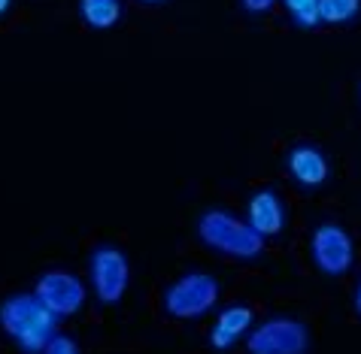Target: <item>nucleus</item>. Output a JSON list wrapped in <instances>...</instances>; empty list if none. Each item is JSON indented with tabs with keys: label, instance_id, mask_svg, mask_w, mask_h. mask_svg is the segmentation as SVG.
I'll use <instances>...</instances> for the list:
<instances>
[{
	"label": "nucleus",
	"instance_id": "f3484780",
	"mask_svg": "<svg viewBox=\"0 0 361 354\" xmlns=\"http://www.w3.org/2000/svg\"><path fill=\"white\" fill-rule=\"evenodd\" d=\"M6 9H9V0H0V15H4Z\"/></svg>",
	"mask_w": 361,
	"mask_h": 354
},
{
	"label": "nucleus",
	"instance_id": "ddd939ff",
	"mask_svg": "<svg viewBox=\"0 0 361 354\" xmlns=\"http://www.w3.org/2000/svg\"><path fill=\"white\" fill-rule=\"evenodd\" d=\"M286 13L292 15V22L300 27H316L322 18H319V0H283Z\"/></svg>",
	"mask_w": 361,
	"mask_h": 354
},
{
	"label": "nucleus",
	"instance_id": "dca6fc26",
	"mask_svg": "<svg viewBox=\"0 0 361 354\" xmlns=\"http://www.w3.org/2000/svg\"><path fill=\"white\" fill-rule=\"evenodd\" d=\"M355 312L361 315V282H358V288H355Z\"/></svg>",
	"mask_w": 361,
	"mask_h": 354
},
{
	"label": "nucleus",
	"instance_id": "2eb2a0df",
	"mask_svg": "<svg viewBox=\"0 0 361 354\" xmlns=\"http://www.w3.org/2000/svg\"><path fill=\"white\" fill-rule=\"evenodd\" d=\"M274 4L276 0H243V9L246 13H252V15H258V13H267Z\"/></svg>",
	"mask_w": 361,
	"mask_h": 354
},
{
	"label": "nucleus",
	"instance_id": "9d476101",
	"mask_svg": "<svg viewBox=\"0 0 361 354\" xmlns=\"http://www.w3.org/2000/svg\"><path fill=\"white\" fill-rule=\"evenodd\" d=\"M249 327H252V309L249 306H228L222 315H219L213 333H209V346L216 351H228Z\"/></svg>",
	"mask_w": 361,
	"mask_h": 354
},
{
	"label": "nucleus",
	"instance_id": "a211bd4d",
	"mask_svg": "<svg viewBox=\"0 0 361 354\" xmlns=\"http://www.w3.org/2000/svg\"><path fill=\"white\" fill-rule=\"evenodd\" d=\"M143 4H158V0H143Z\"/></svg>",
	"mask_w": 361,
	"mask_h": 354
},
{
	"label": "nucleus",
	"instance_id": "39448f33",
	"mask_svg": "<svg viewBox=\"0 0 361 354\" xmlns=\"http://www.w3.org/2000/svg\"><path fill=\"white\" fill-rule=\"evenodd\" d=\"M249 354H307L310 333L298 318H270L246 339Z\"/></svg>",
	"mask_w": 361,
	"mask_h": 354
},
{
	"label": "nucleus",
	"instance_id": "f257e3e1",
	"mask_svg": "<svg viewBox=\"0 0 361 354\" xmlns=\"http://www.w3.org/2000/svg\"><path fill=\"white\" fill-rule=\"evenodd\" d=\"M0 327L25 354H43L58 336V315L37 294H13L0 303Z\"/></svg>",
	"mask_w": 361,
	"mask_h": 354
},
{
	"label": "nucleus",
	"instance_id": "f8f14e48",
	"mask_svg": "<svg viewBox=\"0 0 361 354\" xmlns=\"http://www.w3.org/2000/svg\"><path fill=\"white\" fill-rule=\"evenodd\" d=\"M361 13V0H319V18L328 25L353 22Z\"/></svg>",
	"mask_w": 361,
	"mask_h": 354
},
{
	"label": "nucleus",
	"instance_id": "20e7f679",
	"mask_svg": "<svg viewBox=\"0 0 361 354\" xmlns=\"http://www.w3.org/2000/svg\"><path fill=\"white\" fill-rule=\"evenodd\" d=\"M88 270H92V285L97 300L104 306H116L125 297L128 282H131V264H128L125 251L116 246H100L94 248Z\"/></svg>",
	"mask_w": 361,
	"mask_h": 354
},
{
	"label": "nucleus",
	"instance_id": "6e6552de",
	"mask_svg": "<svg viewBox=\"0 0 361 354\" xmlns=\"http://www.w3.org/2000/svg\"><path fill=\"white\" fill-rule=\"evenodd\" d=\"M249 225L264 239L283 234V225H286L283 200H279L274 191H255V194L249 197Z\"/></svg>",
	"mask_w": 361,
	"mask_h": 354
},
{
	"label": "nucleus",
	"instance_id": "f03ea898",
	"mask_svg": "<svg viewBox=\"0 0 361 354\" xmlns=\"http://www.w3.org/2000/svg\"><path fill=\"white\" fill-rule=\"evenodd\" d=\"M197 236L204 246L219 251V255H228L237 260H252L264 251V236L249 221H240L225 209L204 212L197 221Z\"/></svg>",
	"mask_w": 361,
	"mask_h": 354
},
{
	"label": "nucleus",
	"instance_id": "1a4fd4ad",
	"mask_svg": "<svg viewBox=\"0 0 361 354\" xmlns=\"http://www.w3.org/2000/svg\"><path fill=\"white\" fill-rule=\"evenodd\" d=\"M288 173L295 176L298 185L304 188H319L328 179V160L319 148L313 146H298L288 151Z\"/></svg>",
	"mask_w": 361,
	"mask_h": 354
},
{
	"label": "nucleus",
	"instance_id": "9b49d317",
	"mask_svg": "<svg viewBox=\"0 0 361 354\" xmlns=\"http://www.w3.org/2000/svg\"><path fill=\"white\" fill-rule=\"evenodd\" d=\"M79 15L85 25L106 30L122 18V0H79Z\"/></svg>",
	"mask_w": 361,
	"mask_h": 354
},
{
	"label": "nucleus",
	"instance_id": "0eeeda50",
	"mask_svg": "<svg viewBox=\"0 0 361 354\" xmlns=\"http://www.w3.org/2000/svg\"><path fill=\"white\" fill-rule=\"evenodd\" d=\"M34 294L55 312L58 318L76 315L85 306V285L67 270H49L37 279Z\"/></svg>",
	"mask_w": 361,
	"mask_h": 354
},
{
	"label": "nucleus",
	"instance_id": "7ed1b4c3",
	"mask_svg": "<svg viewBox=\"0 0 361 354\" xmlns=\"http://www.w3.org/2000/svg\"><path fill=\"white\" fill-rule=\"evenodd\" d=\"M219 294H222V288L209 272H185L164 291V309L173 318L192 321L207 315L216 306Z\"/></svg>",
	"mask_w": 361,
	"mask_h": 354
},
{
	"label": "nucleus",
	"instance_id": "4468645a",
	"mask_svg": "<svg viewBox=\"0 0 361 354\" xmlns=\"http://www.w3.org/2000/svg\"><path fill=\"white\" fill-rule=\"evenodd\" d=\"M43 354H79V348H76V342L70 336H61V333H58V336L49 339V346L43 348Z\"/></svg>",
	"mask_w": 361,
	"mask_h": 354
},
{
	"label": "nucleus",
	"instance_id": "423d86ee",
	"mask_svg": "<svg viewBox=\"0 0 361 354\" xmlns=\"http://www.w3.org/2000/svg\"><path fill=\"white\" fill-rule=\"evenodd\" d=\"M310 255H313V264L322 270L325 276H340V272H346L355 260L353 236L340 225H334V221H325V225L316 227L313 239H310Z\"/></svg>",
	"mask_w": 361,
	"mask_h": 354
}]
</instances>
